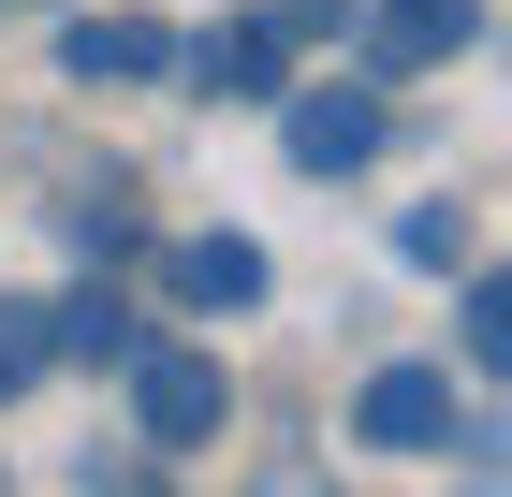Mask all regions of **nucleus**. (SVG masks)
I'll return each instance as SVG.
<instances>
[{
	"label": "nucleus",
	"instance_id": "nucleus-2",
	"mask_svg": "<svg viewBox=\"0 0 512 497\" xmlns=\"http://www.w3.org/2000/svg\"><path fill=\"white\" fill-rule=\"evenodd\" d=\"M278 147H293V176H366V161L395 147V103L366 74H337V88H278Z\"/></svg>",
	"mask_w": 512,
	"mask_h": 497
},
{
	"label": "nucleus",
	"instance_id": "nucleus-10",
	"mask_svg": "<svg viewBox=\"0 0 512 497\" xmlns=\"http://www.w3.org/2000/svg\"><path fill=\"white\" fill-rule=\"evenodd\" d=\"M395 264H425V278H469V205H410V220H395Z\"/></svg>",
	"mask_w": 512,
	"mask_h": 497
},
{
	"label": "nucleus",
	"instance_id": "nucleus-1",
	"mask_svg": "<svg viewBox=\"0 0 512 497\" xmlns=\"http://www.w3.org/2000/svg\"><path fill=\"white\" fill-rule=\"evenodd\" d=\"M132 381V439H147V454H205V439H220V424H235V366H220V351H176V337H147L118 366Z\"/></svg>",
	"mask_w": 512,
	"mask_h": 497
},
{
	"label": "nucleus",
	"instance_id": "nucleus-9",
	"mask_svg": "<svg viewBox=\"0 0 512 497\" xmlns=\"http://www.w3.org/2000/svg\"><path fill=\"white\" fill-rule=\"evenodd\" d=\"M59 366V307H30V293H0V410Z\"/></svg>",
	"mask_w": 512,
	"mask_h": 497
},
{
	"label": "nucleus",
	"instance_id": "nucleus-3",
	"mask_svg": "<svg viewBox=\"0 0 512 497\" xmlns=\"http://www.w3.org/2000/svg\"><path fill=\"white\" fill-rule=\"evenodd\" d=\"M176 74L205 103H278L293 88V30L278 15H220V30H176Z\"/></svg>",
	"mask_w": 512,
	"mask_h": 497
},
{
	"label": "nucleus",
	"instance_id": "nucleus-8",
	"mask_svg": "<svg viewBox=\"0 0 512 497\" xmlns=\"http://www.w3.org/2000/svg\"><path fill=\"white\" fill-rule=\"evenodd\" d=\"M132 351H147V307H132L118 278H74V293H59V366H103V381H118Z\"/></svg>",
	"mask_w": 512,
	"mask_h": 497
},
{
	"label": "nucleus",
	"instance_id": "nucleus-5",
	"mask_svg": "<svg viewBox=\"0 0 512 497\" xmlns=\"http://www.w3.org/2000/svg\"><path fill=\"white\" fill-rule=\"evenodd\" d=\"M352 30H366V74H439L483 44V0H366Z\"/></svg>",
	"mask_w": 512,
	"mask_h": 497
},
{
	"label": "nucleus",
	"instance_id": "nucleus-4",
	"mask_svg": "<svg viewBox=\"0 0 512 497\" xmlns=\"http://www.w3.org/2000/svg\"><path fill=\"white\" fill-rule=\"evenodd\" d=\"M352 439L366 454H454V366H366Z\"/></svg>",
	"mask_w": 512,
	"mask_h": 497
},
{
	"label": "nucleus",
	"instance_id": "nucleus-11",
	"mask_svg": "<svg viewBox=\"0 0 512 497\" xmlns=\"http://www.w3.org/2000/svg\"><path fill=\"white\" fill-rule=\"evenodd\" d=\"M469 366H483V381H512V264L469 278Z\"/></svg>",
	"mask_w": 512,
	"mask_h": 497
},
{
	"label": "nucleus",
	"instance_id": "nucleus-7",
	"mask_svg": "<svg viewBox=\"0 0 512 497\" xmlns=\"http://www.w3.org/2000/svg\"><path fill=\"white\" fill-rule=\"evenodd\" d=\"M264 249H249V234H176V249H161V293L176 307H264Z\"/></svg>",
	"mask_w": 512,
	"mask_h": 497
},
{
	"label": "nucleus",
	"instance_id": "nucleus-12",
	"mask_svg": "<svg viewBox=\"0 0 512 497\" xmlns=\"http://www.w3.org/2000/svg\"><path fill=\"white\" fill-rule=\"evenodd\" d=\"M264 15H278L293 44H352V15H366V0H264Z\"/></svg>",
	"mask_w": 512,
	"mask_h": 497
},
{
	"label": "nucleus",
	"instance_id": "nucleus-6",
	"mask_svg": "<svg viewBox=\"0 0 512 497\" xmlns=\"http://www.w3.org/2000/svg\"><path fill=\"white\" fill-rule=\"evenodd\" d=\"M59 74L74 88H161L176 74V30H161V15H74V30H59Z\"/></svg>",
	"mask_w": 512,
	"mask_h": 497
}]
</instances>
